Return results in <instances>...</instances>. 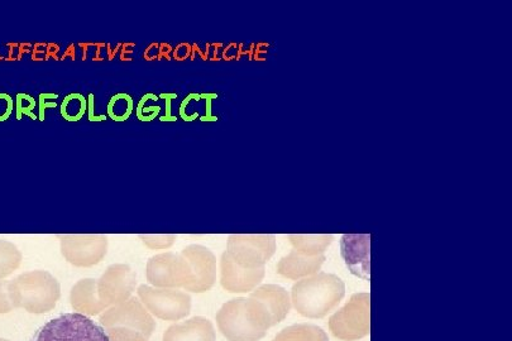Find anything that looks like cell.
Listing matches in <instances>:
<instances>
[{
	"mask_svg": "<svg viewBox=\"0 0 512 341\" xmlns=\"http://www.w3.org/2000/svg\"><path fill=\"white\" fill-rule=\"evenodd\" d=\"M217 324L229 341H258L267 330L279 324L260 297L228 301L217 314Z\"/></svg>",
	"mask_w": 512,
	"mask_h": 341,
	"instance_id": "obj_1",
	"label": "cell"
},
{
	"mask_svg": "<svg viewBox=\"0 0 512 341\" xmlns=\"http://www.w3.org/2000/svg\"><path fill=\"white\" fill-rule=\"evenodd\" d=\"M346 286L336 275H318L296 283L293 287V301L296 311L305 318L322 319L341 304Z\"/></svg>",
	"mask_w": 512,
	"mask_h": 341,
	"instance_id": "obj_2",
	"label": "cell"
},
{
	"mask_svg": "<svg viewBox=\"0 0 512 341\" xmlns=\"http://www.w3.org/2000/svg\"><path fill=\"white\" fill-rule=\"evenodd\" d=\"M9 294L14 309L22 307L32 314H43L59 301L60 283L46 271L26 272L9 281Z\"/></svg>",
	"mask_w": 512,
	"mask_h": 341,
	"instance_id": "obj_3",
	"label": "cell"
},
{
	"mask_svg": "<svg viewBox=\"0 0 512 341\" xmlns=\"http://www.w3.org/2000/svg\"><path fill=\"white\" fill-rule=\"evenodd\" d=\"M30 341H112L107 330L80 312H69L47 321Z\"/></svg>",
	"mask_w": 512,
	"mask_h": 341,
	"instance_id": "obj_4",
	"label": "cell"
},
{
	"mask_svg": "<svg viewBox=\"0 0 512 341\" xmlns=\"http://www.w3.org/2000/svg\"><path fill=\"white\" fill-rule=\"evenodd\" d=\"M370 294L351 297L341 310L329 320V329L336 338L354 341L370 334Z\"/></svg>",
	"mask_w": 512,
	"mask_h": 341,
	"instance_id": "obj_5",
	"label": "cell"
},
{
	"mask_svg": "<svg viewBox=\"0 0 512 341\" xmlns=\"http://www.w3.org/2000/svg\"><path fill=\"white\" fill-rule=\"evenodd\" d=\"M138 297L150 314L166 321L186 318L191 311V297L179 288H159L142 285Z\"/></svg>",
	"mask_w": 512,
	"mask_h": 341,
	"instance_id": "obj_6",
	"label": "cell"
},
{
	"mask_svg": "<svg viewBox=\"0 0 512 341\" xmlns=\"http://www.w3.org/2000/svg\"><path fill=\"white\" fill-rule=\"evenodd\" d=\"M227 254L234 262L247 270L265 268L276 252L275 235H229Z\"/></svg>",
	"mask_w": 512,
	"mask_h": 341,
	"instance_id": "obj_7",
	"label": "cell"
},
{
	"mask_svg": "<svg viewBox=\"0 0 512 341\" xmlns=\"http://www.w3.org/2000/svg\"><path fill=\"white\" fill-rule=\"evenodd\" d=\"M147 281L153 287L185 288L193 282L190 264L181 253H161L147 263Z\"/></svg>",
	"mask_w": 512,
	"mask_h": 341,
	"instance_id": "obj_8",
	"label": "cell"
},
{
	"mask_svg": "<svg viewBox=\"0 0 512 341\" xmlns=\"http://www.w3.org/2000/svg\"><path fill=\"white\" fill-rule=\"evenodd\" d=\"M100 325L105 330L128 329L137 331L148 340L155 331L156 323L150 312L136 297L114 305L100 316Z\"/></svg>",
	"mask_w": 512,
	"mask_h": 341,
	"instance_id": "obj_9",
	"label": "cell"
},
{
	"mask_svg": "<svg viewBox=\"0 0 512 341\" xmlns=\"http://www.w3.org/2000/svg\"><path fill=\"white\" fill-rule=\"evenodd\" d=\"M59 238L62 256L76 267L95 266L108 252L105 235H62Z\"/></svg>",
	"mask_w": 512,
	"mask_h": 341,
	"instance_id": "obj_10",
	"label": "cell"
},
{
	"mask_svg": "<svg viewBox=\"0 0 512 341\" xmlns=\"http://www.w3.org/2000/svg\"><path fill=\"white\" fill-rule=\"evenodd\" d=\"M136 273L127 264H113L98 281V295L105 306L122 304L136 287Z\"/></svg>",
	"mask_w": 512,
	"mask_h": 341,
	"instance_id": "obj_11",
	"label": "cell"
},
{
	"mask_svg": "<svg viewBox=\"0 0 512 341\" xmlns=\"http://www.w3.org/2000/svg\"><path fill=\"white\" fill-rule=\"evenodd\" d=\"M181 254L189 262L193 272V282L186 291L202 294L210 290L217 281V258L213 252L207 247L194 244L186 247Z\"/></svg>",
	"mask_w": 512,
	"mask_h": 341,
	"instance_id": "obj_12",
	"label": "cell"
},
{
	"mask_svg": "<svg viewBox=\"0 0 512 341\" xmlns=\"http://www.w3.org/2000/svg\"><path fill=\"white\" fill-rule=\"evenodd\" d=\"M265 275V268L247 270V268H243L234 262L227 252L222 254V259H220V285L228 292H233V294L250 292L260 285Z\"/></svg>",
	"mask_w": 512,
	"mask_h": 341,
	"instance_id": "obj_13",
	"label": "cell"
},
{
	"mask_svg": "<svg viewBox=\"0 0 512 341\" xmlns=\"http://www.w3.org/2000/svg\"><path fill=\"white\" fill-rule=\"evenodd\" d=\"M212 321L195 316V318L169 326L164 334V341H215Z\"/></svg>",
	"mask_w": 512,
	"mask_h": 341,
	"instance_id": "obj_14",
	"label": "cell"
},
{
	"mask_svg": "<svg viewBox=\"0 0 512 341\" xmlns=\"http://www.w3.org/2000/svg\"><path fill=\"white\" fill-rule=\"evenodd\" d=\"M342 254L353 275L368 278L370 263V237L368 235H346L342 238Z\"/></svg>",
	"mask_w": 512,
	"mask_h": 341,
	"instance_id": "obj_15",
	"label": "cell"
},
{
	"mask_svg": "<svg viewBox=\"0 0 512 341\" xmlns=\"http://www.w3.org/2000/svg\"><path fill=\"white\" fill-rule=\"evenodd\" d=\"M324 261L325 256L311 257L293 251L277 264V273L289 280H300V278L317 275Z\"/></svg>",
	"mask_w": 512,
	"mask_h": 341,
	"instance_id": "obj_16",
	"label": "cell"
},
{
	"mask_svg": "<svg viewBox=\"0 0 512 341\" xmlns=\"http://www.w3.org/2000/svg\"><path fill=\"white\" fill-rule=\"evenodd\" d=\"M71 304L74 309L81 311L80 314L97 315L105 309L98 295V281L85 278L81 280L73 288L70 295Z\"/></svg>",
	"mask_w": 512,
	"mask_h": 341,
	"instance_id": "obj_17",
	"label": "cell"
},
{
	"mask_svg": "<svg viewBox=\"0 0 512 341\" xmlns=\"http://www.w3.org/2000/svg\"><path fill=\"white\" fill-rule=\"evenodd\" d=\"M290 243L295 251L306 254V256H324V252L332 243V235L310 234V235H289Z\"/></svg>",
	"mask_w": 512,
	"mask_h": 341,
	"instance_id": "obj_18",
	"label": "cell"
},
{
	"mask_svg": "<svg viewBox=\"0 0 512 341\" xmlns=\"http://www.w3.org/2000/svg\"><path fill=\"white\" fill-rule=\"evenodd\" d=\"M275 341H329V338L319 326L299 324L282 330Z\"/></svg>",
	"mask_w": 512,
	"mask_h": 341,
	"instance_id": "obj_19",
	"label": "cell"
},
{
	"mask_svg": "<svg viewBox=\"0 0 512 341\" xmlns=\"http://www.w3.org/2000/svg\"><path fill=\"white\" fill-rule=\"evenodd\" d=\"M21 264V251L8 240H0V280H6Z\"/></svg>",
	"mask_w": 512,
	"mask_h": 341,
	"instance_id": "obj_20",
	"label": "cell"
},
{
	"mask_svg": "<svg viewBox=\"0 0 512 341\" xmlns=\"http://www.w3.org/2000/svg\"><path fill=\"white\" fill-rule=\"evenodd\" d=\"M135 109V102L131 95L127 93H118L110 98L107 105L108 117L114 122H126Z\"/></svg>",
	"mask_w": 512,
	"mask_h": 341,
	"instance_id": "obj_21",
	"label": "cell"
},
{
	"mask_svg": "<svg viewBox=\"0 0 512 341\" xmlns=\"http://www.w3.org/2000/svg\"><path fill=\"white\" fill-rule=\"evenodd\" d=\"M88 110V99L83 94L73 93L66 95L61 103V117L68 122H79Z\"/></svg>",
	"mask_w": 512,
	"mask_h": 341,
	"instance_id": "obj_22",
	"label": "cell"
},
{
	"mask_svg": "<svg viewBox=\"0 0 512 341\" xmlns=\"http://www.w3.org/2000/svg\"><path fill=\"white\" fill-rule=\"evenodd\" d=\"M150 100L157 102V100H159V96L148 93L143 95L140 102H138L136 114L138 120H141V122H152L153 119L159 117L162 108L159 107V105H155V107H146L147 102H150Z\"/></svg>",
	"mask_w": 512,
	"mask_h": 341,
	"instance_id": "obj_23",
	"label": "cell"
},
{
	"mask_svg": "<svg viewBox=\"0 0 512 341\" xmlns=\"http://www.w3.org/2000/svg\"><path fill=\"white\" fill-rule=\"evenodd\" d=\"M37 107V103L33 96L28 94H17L16 98V109H17V119L21 120L23 115H27V117H31L33 120L37 119V115L35 114V109Z\"/></svg>",
	"mask_w": 512,
	"mask_h": 341,
	"instance_id": "obj_24",
	"label": "cell"
},
{
	"mask_svg": "<svg viewBox=\"0 0 512 341\" xmlns=\"http://www.w3.org/2000/svg\"><path fill=\"white\" fill-rule=\"evenodd\" d=\"M142 242L151 249H167L174 246L176 235H140Z\"/></svg>",
	"mask_w": 512,
	"mask_h": 341,
	"instance_id": "obj_25",
	"label": "cell"
},
{
	"mask_svg": "<svg viewBox=\"0 0 512 341\" xmlns=\"http://www.w3.org/2000/svg\"><path fill=\"white\" fill-rule=\"evenodd\" d=\"M107 333L112 341H147L145 336L133 330L117 328L107 330Z\"/></svg>",
	"mask_w": 512,
	"mask_h": 341,
	"instance_id": "obj_26",
	"label": "cell"
},
{
	"mask_svg": "<svg viewBox=\"0 0 512 341\" xmlns=\"http://www.w3.org/2000/svg\"><path fill=\"white\" fill-rule=\"evenodd\" d=\"M56 99H59V95L54 93H45L41 94L40 98H38V112H40V120L43 122L46 117V110L47 109H55L59 107V104H57Z\"/></svg>",
	"mask_w": 512,
	"mask_h": 341,
	"instance_id": "obj_27",
	"label": "cell"
},
{
	"mask_svg": "<svg viewBox=\"0 0 512 341\" xmlns=\"http://www.w3.org/2000/svg\"><path fill=\"white\" fill-rule=\"evenodd\" d=\"M14 309V305L9 294V281L0 280V314H7Z\"/></svg>",
	"mask_w": 512,
	"mask_h": 341,
	"instance_id": "obj_28",
	"label": "cell"
},
{
	"mask_svg": "<svg viewBox=\"0 0 512 341\" xmlns=\"http://www.w3.org/2000/svg\"><path fill=\"white\" fill-rule=\"evenodd\" d=\"M14 109L11 95L0 93V122H6L11 117Z\"/></svg>",
	"mask_w": 512,
	"mask_h": 341,
	"instance_id": "obj_29",
	"label": "cell"
},
{
	"mask_svg": "<svg viewBox=\"0 0 512 341\" xmlns=\"http://www.w3.org/2000/svg\"><path fill=\"white\" fill-rule=\"evenodd\" d=\"M200 99H202L200 98V94H189L184 99V102L181 103L179 110L180 117L183 118L185 122H193V120L199 118V113L195 115L188 114V108L190 103L193 102V100H195V102H199Z\"/></svg>",
	"mask_w": 512,
	"mask_h": 341,
	"instance_id": "obj_30",
	"label": "cell"
},
{
	"mask_svg": "<svg viewBox=\"0 0 512 341\" xmlns=\"http://www.w3.org/2000/svg\"><path fill=\"white\" fill-rule=\"evenodd\" d=\"M191 52H193V45L190 43H179L176 47H174V51H172V59L176 61H185L190 59Z\"/></svg>",
	"mask_w": 512,
	"mask_h": 341,
	"instance_id": "obj_31",
	"label": "cell"
},
{
	"mask_svg": "<svg viewBox=\"0 0 512 341\" xmlns=\"http://www.w3.org/2000/svg\"><path fill=\"white\" fill-rule=\"evenodd\" d=\"M159 99H165L166 102V113L164 117H161V122H176L177 118L171 113L172 100L177 99V94H160Z\"/></svg>",
	"mask_w": 512,
	"mask_h": 341,
	"instance_id": "obj_32",
	"label": "cell"
},
{
	"mask_svg": "<svg viewBox=\"0 0 512 341\" xmlns=\"http://www.w3.org/2000/svg\"><path fill=\"white\" fill-rule=\"evenodd\" d=\"M86 113H88V118H89L90 122L97 123V122H104V120H107V115L95 114V96H94V94H89V96H88V110H86Z\"/></svg>",
	"mask_w": 512,
	"mask_h": 341,
	"instance_id": "obj_33",
	"label": "cell"
},
{
	"mask_svg": "<svg viewBox=\"0 0 512 341\" xmlns=\"http://www.w3.org/2000/svg\"><path fill=\"white\" fill-rule=\"evenodd\" d=\"M143 57L147 61L161 60L160 43H151L150 46H147Z\"/></svg>",
	"mask_w": 512,
	"mask_h": 341,
	"instance_id": "obj_34",
	"label": "cell"
},
{
	"mask_svg": "<svg viewBox=\"0 0 512 341\" xmlns=\"http://www.w3.org/2000/svg\"><path fill=\"white\" fill-rule=\"evenodd\" d=\"M32 59L35 61L47 60L49 59V54H47V45L46 43H37V45L32 48Z\"/></svg>",
	"mask_w": 512,
	"mask_h": 341,
	"instance_id": "obj_35",
	"label": "cell"
},
{
	"mask_svg": "<svg viewBox=\"0 0 512 341\" xmlns=\"http://www.w3.org/2000/svg\"><path fill=\"white\" fill-rule=\"evenodd\" d=\"M217 96V94H200V98H205V100H207V115L202 118L204 122H209V120H217V117H213L212 110H210L212 109V100L217 98Z\"/></svg>",
	"mask_w": 512,
	"mask_h": 341,
	"instance_id": "obj_36",
	"label": "cell"
},
{
	"mask_svg": "<svg viewBox=\"0 0 512 341\" xmlns=\"http://www.w3.org/2000/svg\"><path fill=\"white\" fill-rule=\"evenodd\" d=\"M135 43H126V45H122L121 51V60L122 61H131L133 60V51H135Z\"/></svg>",
	"mask_w": 512,
	"mask_h": 341,
	"instance_id": "obj_37",
	"label": "cell"
},
{
	"mask_svg": "<svg viewBox=\"0 0 512 341\" xmlns=\"http://www.w3.org/2000/svg\"><path fill=\"white\" fill-rule=\"evenodd\" d=\"M172 51H174V48H172L169 43H160L161 60H171Z\"/></svg>",
	"mask_w": 512,
	"mask_h": 341,
	"instance_id": "obj_38",
	"label": "cell"
},
{
	"mask_svg": "<svg viewBox=\"0 0 512 341\" xmlns=\"http://www.w3.org/2000/svg\"><path fill=\"white\" fill-rule=\"evenodd\" d=\"M60 47L57 45H54V43H51V45H47V54H49V59H56L57 60V54H59Z\"/></svg>",
	"mask_w": 512,
	"mask_h": 341,
	"instance_id": "obj_39",
	"label": "cell"
},
{
	"mask_svg": "<svg viewBox=\"0 0 512 341\" xmlns=\"http://www.w3.org/2000/svg\"><path fill=\"white\" fill-rule=\"evenodd\" d=\"M71 55H73V57L75 59L76 55H75V46L74 45H71L68 47V50H66L65 55L62 56L61 60H65L66 57L71 56Z\"/></svg>",
	"mask_w": 512,
	"mask_h": 341,
	"instance_id": "obj_40",
	"label": "cell"
},
{
	"mask_svg": "<svg viewBox=\"0 0 512 341\" xmlns=\"http://www.w3.org/2000/svg\"><path fill=\"white\" fill-rule=\"evenodd\" d=\"M0 341H8L7 339L0 338Z\"/></svg>",
	"mask_w": 512,
	"mask_h": 341,
	"instance_id": "obj_41",
	"label": "cell"
}]
</instances>
